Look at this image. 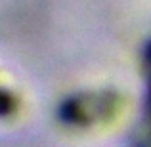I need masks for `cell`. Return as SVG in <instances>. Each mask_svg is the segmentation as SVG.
I'll use <instances>...</instances> for the list:
<instances>
[{"instance_id": "1", "label": "cell", "mask_w": 151, "mask_h": 147, "mask_svg": "<svg viewBox=\"0 0 151 147\" xmlns=\"http://www.w3.org/2000/svg\"><path fill=\"white\" fill-rule=\"evenodd\" d=\"M149 65H151V50H149Z\"/></svg>"}]
</instances>
